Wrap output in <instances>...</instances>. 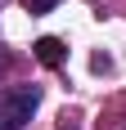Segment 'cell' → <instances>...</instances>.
I'll use <instances>...</instances> for the list:
<instances>
[{
	"label": "cell",
	"instance_id": "obj_5",
	"mask_svg": "<svg viewBox=\"0 0 126 130\" xmlns=\"http://www.w3.org/2000/svg\"><path fill=\"white\" fill-rule=\"evenodd\" d=\"M63 130H68V126H63Z\"/></svg>",
	"mask_w": 126,
	"mask_h": 130
},
{
	"label": "cell",
	"instance_id": "obj_1",
	"mask_svg": "<svg viewBox=\"0 0 126 130\" xmlns=\"http://www.w3.org/2000/svg\"><path fill=\"white\" fill-rule=\"evenodd\" d=\"M41 108V85H9L0 90V130H23Z\"/></svg>",
	"mask_w": 126,
	"mask_h": 130
},
{
	"label": "cell",
	"instance_id": "obj_2",
	"mask_svg": "<svg viewBox=\"0 0 126 130\" xmlns=\"http://www.w3.org/2000/svg\"><path fill=\"white\" fill-rule=\"evenodd\" d=\"M32 54H36L45 67H63V63H68V45H63L59 36H41L36 45H32Z\"/></svg>",
	"mask_w": 126,
	"mask_h": 130
},
{
	"label": "cell",
	"instance_id": "obj_4",
	"mask_svg": "<svg viewBox=\"0 0 126 130\" xmlns=\"http://www.w3.org/2000/svg\"><path fill=\"white\" fill-rule=\"evenodd\" d=\"M0 63H5V50H0Z\"/></svg>",
	"mask_w": 126,
	"mask_h": 130
},
{
	"label": "cell",
	"instance_id": "obj_3",
	"mask_svg": "<svg viewBox=\"0 0 126 130\" xmlns=\"http://www.w3.org/2000/svg\"><path fill=\"white\" fill-rule=\"evenodd\" d=\"M23 9L32 13V18H41V13H50V9H59V0H23Z\"/></svg>",
	"mask_w": 126,
	"mask_h": 130
}]
</instances>
